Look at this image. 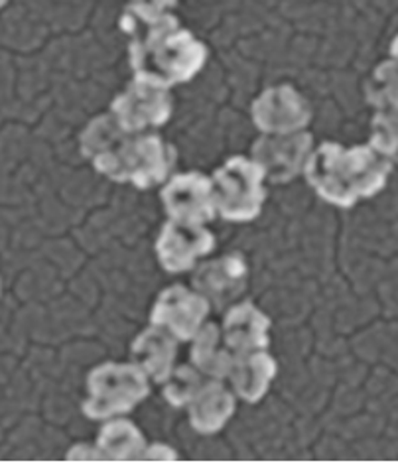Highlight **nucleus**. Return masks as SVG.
<instances>
[{"label": "nucleus", "mask_w": 398, "mask_h": 463, "mask_svg": "<svg viewBox=\"0 0 398 463\" xmlns=\"http://www.w3.org/2000/svg\"><path fill=\"white\" fill-rule=\"evenodd\" d=\"M213 200L217 213L227 222H252L261 213L264 172L254 160L235 156L213 174Z\"/></svg>", "instance_id": "nucleus-5"}, {"label": "nucleus", "mask_w": 398, "mask_h": 463, "mask_svg": "<svg viewBox=\"0 0 398 463\" xmlns=\"http://www.w3.org/2000/svg\"><path fill=\"white\" fill-rule=\"evenodd\" d=\"M235 414V396L219 379H213L190 404V422L195 432L212 436Z\"/></svg>", "instance_id": "nucleus-16"}, {"label": "nucleus", "mask_w": 398, "mask_h": 463, "mask_svg": "<svg viewBox=\"0 0 398 463\" xmlns=\"http://www.w3.org/2000/svg\"><path fill=\"white\" fill-rule=\"evenodd\" d=\"M118 125L128 132L158 128L172 117V97L166 87L135 77L125 93H120L110 105Z\"/></svg>", "instance_id": "nucleus-6"}, {"label": "nucleus", "mask_w": 398, "mask_h": 463, "mask_svg": "<svg viewBox=\"0 0 398 463\" xmlns=\"http://www.w3.org/2000/svg\"><path fill=\"white\" fill-rule=\"evenodd\" d=\"M276 371H279L276 361L269 353L259 349L235 355L233 365H231L229 371V379L242 401L257 404L267 394L272 379L276 377Z\"/></svg>", "instance_id": "nucleus-15"}, {"label": "nucleus", "mask_w": 398, "mask_h": 463, "mask_svg": "<svg viewBox=\"0 0 398 463\" xmlns=\"http://www.w3.org/2000/svg\"><path fill=\"white\" fill-rule=\"evenodd\" d=\"M391 53H393V58H394V61H398V38L394 40V43H393V48H391Z\"/></svg>", "instance_id": "nucleus-24"}, {"label": "nucleus", "mask_w": 398, "mask_h": 463, "mask_svg": "<svg viewBox=\"0 0 398 463\" xmlns=\"http://www.w3.org/2000/svg\"><path fill=\"white\" fill-rule=\"evenodd\" d=\"M213 381V377H209L204 371H199L195 365H182L164 383V399L168 401L172 406L182 408V406H190L195 396L202 392L209 383Z\"/></svg>", "instance_id": "nucleus-19"}, {"label": "nucleus", "mask_w": 398, "mask_h": 463, "mask_svg": "<svg viewBox=\"0 0 398 463\" xmlns=\"http://www.w3.org/2000/svg\"><path fill=\"white\" fill-rule=\"evenodd\" d=\"M97 446L105 459L137 461L145 456L147 439L130 420H110L99 434Z\"/></svg>", "instance_id": "nucleus-18"}, {"label": "nucleus", "mask_w": 398, "mask_h": 463, "mask_svg": "<svg viewBox=\"0 0 398 463\" xmlns=\"http://www.w3.org/2000/svg\"><path fill=\"white\" fill-rule=\"evenodd\" d=\"M142 459H162V461H174L178 459V456L174 454V449L168 448V446H152V448H147L145 449V456H142Z\"/></svg>", "instance_id": "nucleus-22"}, {"label": "nucleus", "mask_w": 398, "mask_h": 463, "mask_svg": "<svg viewBox=\"0 0 398 463\" xmlns=\"http://www.w3.org/2000/svg\"><path fill=\"white\" fill-rule=\"evenodd\" d=\"M314 138L309 132L267 135L252 145V160L272 184H289L306 168Z\"/></svg>", "instance_id": "nucleus-7"}, {"label": "nucleus", "mask_w": 398, "mask_h": 463, "mask_svg": "<svg viewBox=\"0 0 398 463\" xmlns=\"http://www.w3.org/2000/svg\"><path fill=\"white\" fill-rule=\"evenodd\" d=\"M209 316V302L202 294H194L184 286L175 284L166 288L152 307L150 322L168 329L180 341H190L202 329Z\"/></svg>", "instance_id": "nucleus-10"}, {"label": "nucleus", "mask_w": 398, "mask_h": 463, "mask_svg": "<svg viewBox=\"0 0 398 463\" xmlns=\"http://www.w3.org/2000/svg\"><path fill=\"white\" fill-rule=\"evenodd\" d=\"M87 387L90 399L83 404V412L91 420H109L130 412L150 394L148 374L137 363H107L97 367L87 379Z\"/></svg>", "instance_id": "nucleus-4"}, {"label": "nucleus", "mask_w": 398, "mask_h": 463, "mask_svg": "<svg viewBox=\"0 0 398 463\" xmlns=\"http://www.w3.org/2000/svg\"><path fill=\"white\" fill-rule=\"evenodd\" d=\"M252 120L267 135H289L309 125L312 109L292 85H279L252 103Z\"/></svg>", "instance_id": "nucleus-8"}, {"label": "nucleus", "mask_w": 398, "mask_h": 463, "mask_svg": "<svg viewBox=\"0 0 398 463\" xmlns=\"http://www.w3.org/2000/svg\"><path fill=\"white\" fill-rule=\"evenodd\" d=\"M175 357H178V337L158 326L142 332L132 344V359L156 383H164L170 377Z\"/></svg>", "instance_id": "nucleus-14"}, {"label": "nucleus", "mask_w": 398, "mask_h": 463, "mask_svg": "<svg viewBox=\"0 0 398 463\" xmlns=\"http://www.w3.org/2000/svg\"><path fill=\"white\" fill-rule=\"evenodd\" d=\"M118 26L130 38V65L138 80L170 90L194 80L207 61V48L170 10L130 3Z\"/></svg>", "instance_id": "nucleus-1"}, {"label": "nucleus", "mask_w": 398, "mask_h": 463, "mask_svg": "<svg viewBox=\"0 0 398 463\" xmlns=\"http://www.w3.org/2000/svg\"><path fill=\"white\" fill-rule=\"evenodd\" d=\"M235 353L225 344L221 329L215 324H205L194 337L192 363L205 374L213 379L229 377L231 365H233Z\"/></svg>", "instance_id": "nucleus-17"}, {"label": "nucleus", "mask_w": 398, "mask_h": 463, "mask_svg": "<svg viewBox=\"0 0 398 463\" xmlns=\"http://www.w3.org/2000/svg\"><path fill=\"white\" fill-rule=\"evenodd\" d=\"M247 277L249 269L242 257L227 255L202 264L195 270L192 284L209 306H215V310H225L247 288Z\"/></svg>", "instance_id": "nucleus-12"}, {"label": "nucleus", "mask_w": 398, "mask_h": 463, "mask_svg": "<svg viewBox=\"0 0 398 463\" xmlns=\"http://www.w3.org/2000/svg\"><path fill=\"white\" fill-rule=\"evenodd\" d=\"M132 3H138V5H147L152 8H158V10H172L175 5L180 3V0H132Z\"/></svg>", "instance_id": "nucleus-23"}, {"label": "nucleus", "mask_w": 398, "mask_h": 463, "mask_svg": "<svg viewBox=\"0 0 398 463\" xmlns=\"http://www.w3.org/2000/svg\"><path fill=\"white\" fill-rule=\"evenodd\" d=\"M162 203L175 222L204 225L215 219L213 182L204 174H180L162 190Z\"/></svg>", "instance_id": "nucleus-9"}, {"label": "nucleus", "mask_w": 398, "mask_h": 463, "mask_svg": "<svg viewBox=\"0 0 398 463\" xmlns=\"http://www.w3.org/2000/svg\"><path fill=\"white\" fill-rule=\"evenodd\" d=\"M215 249V237L202 225H190L172 219L156 241V252L164 270L184 272L195 267V260Z\"/></svg>", "instance_id": "nucleus-11"}, {"label": "nucleus", "mask_w": 398, "mask_h": 463, "mask_svg": "<svg viewBox=\"0 0 398 463\" xmlns=\"http://www.w3.org/2000/svg\"><path fill=\"white\" fill-rule=\"evenodd\" d=\"M306 178L322 200L351 207L363 197L383 190L391 164L374 148H344L337 142H326L306 162Z\"/></svg>", "instance_id": "nucleus-3"}, {"label": "nucleus", "mask_w": 398, "mask_h": 463, "mask_svg": "<svg viewBox=\"0 0 398 463\" xmlns=\"http://www.w3.org/2000/svg\"><path fill=\"white\" fill-rule=\"evenodd\" d=\"M6 3H8V0H0V8H3Z\"/></svg>", "instance_id": "nucleus-25"}, {"label": "nucleus", "mask_w": 398, "mask_h": 463, "mask_svg": "<svg viewBox=\"0 0 398 463\" xmlns=\"http://www.w3.org/2000/svg\"><path fill=\"white\" fill-rule=\"evenodd\" d=\"M81 152L97 172L140 190L162 184L175 160L174 148L158 135L128 132L113 115L97 117L81 135Z\"/></svg>", "instance_id": "nucleus-2"}, {"label": "nucleus", "mask_w": 398, "mask_h": 463, "mask_svg": "<svg viewBox=\"0 0 398 463\" xmlns=\"http://www.w3.org/2000/svg\"><path fill=\"white\" fill-rule=\"evenodd\" d=\"M367 99L383 111H398V61H384L373 71Z\"/></svg>", "instance_id": "nucleus-20"}, {"label": "nucleus", "mask_w": 398, "mask_h": 463, "mask_svg": "<svg viewBox=\"0 0 398 463\" xmlns=\"http://www.w3.org/2000/svg\"><path fill=\"white\" fill-rule=\"evenodd\" d=\"M371 146L384 158L398 162V111H381L373 118Z\"/></svg>", "instance_id": "nucleus-21"}, {"label": "nucleus", "mask_w": 398, "mask_h": 463, "mask_svg": "<svg viewBox=\"0 0 398 463\" xmlns=\"http://www.w3.org/2000/svg\"><path fill=\"white\" fill-rule=\"evenodd\" d=\"M269 327L270 319L264 316L257 306L249 302L231 307L225 316L223 335L227 347L239 355V353L259 351L269 345Z\"/></svg>", "instance_id": "nucleus-13"}]
</instances>
